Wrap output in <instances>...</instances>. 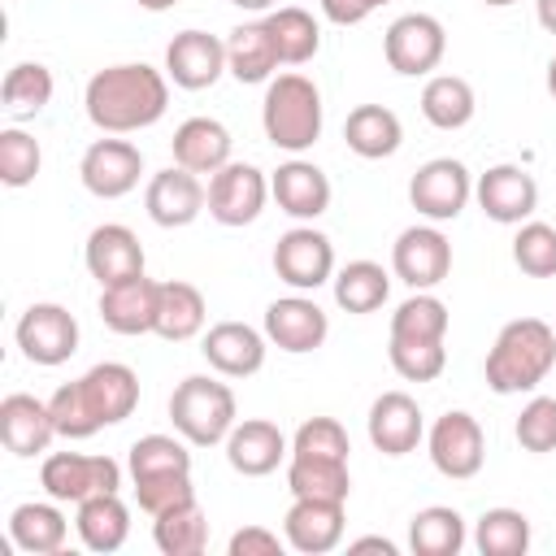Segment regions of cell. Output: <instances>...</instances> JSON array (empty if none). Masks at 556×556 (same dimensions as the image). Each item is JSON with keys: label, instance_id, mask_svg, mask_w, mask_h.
<instances>
[{"label": "cell", "instance_id": "6da1fadb", "mask_svg": "<svg viewBox=\"0 0 556 556\" xmlns=\"http://www.w3.org/2000/svg\"><path fill=\"white\" fill-rule=\"evenodd\" d=\"M83 104H87V117L96 130L130 135V130H148L165 117L169 83L161 70H152L143 61H122V65H104L87 78Z\"/></svg>", "mask_w": 556, "mask_h": 556}, {"label": "cell", "instance_id": "7a4b0ae2", "mask_svg": "<svg viewBox=\"0 0 556 556\" xmlns=\"http://www.w3.org/2000/svg\"><path fill=\"white\" fill-rule=\"evenodd\" d=\"M552 365H556V330L543 317H517L495 334L482 374L495 395H521L534 391L552 374Z\"/></svg>", "mask_w": 556, "mask_h": 556}, {"label": "cell", "instance_id": "3957f363", "mask_svg": "<svg viewBox=\"0 0 556 556\" xmlns=\"http://www.w3.org/2000/svg\"><path fill=\"white\" fill-rule=\"evenodd\" d=\"M265 139L282 152H304L321 139V91L304 74H278L261 100Z\"/></svg>", "mask_w": 556, "mask_h": 556}, {"label": "cell", "instance_id": "277c9868", "mask_svg": "<svg viewBox=\"0 0 556 556\" xmlns=\"http://www.w3.org/2000/svg\"><path fill=\"white\" fill-rule=\"evenodd\" d=\"M169 421L191 447L226 443L235 430V391L208 374H191L169 395Z\"/></svg>", "mask_w": 556, "mask_h": 556}, {"label": "cell", "instance_id": "5b68a950", "mask_svg": "<svg viewBox=\"0 0 556 556\" xmlns=\"http://www.w3.org/2000/svg\"><path fill=\"white\" fill-rule=\"evenodd\" d=\"M39 486L56 504H83L91 495L122 486V465L113 456H87V452H52L39 465Z\"/></svg>", "mask_w": 556, "mask_h": 556}, {"label": "cell", "instance_id": "8992f818", "mask_svg": "<svg viewBox=\"0 0 556 556\" xmlns=\"http://www.w3.org/2000/svg\"><path fill=\"white\" fill-rule=\"evenodd\" d=\"M382 52H387V65H391L395 74L421 78V74H430V70L443 61V52H447V30H443V22L430 17V13H404V17H395V22L387 26Z\"/></svg>", "mask_w": 556, "mask_h": 556}, {"label": "cell", "instance_id": "52a82bcc", "mask_svg": "<svg viewBox=\"0 0 556 556\" xmlns=\"http://www.w3.org/2000/svg\"><path fill=\"white\" fill-rule=\"evenodd\" d=\"M17 348L30 365H65L74 352H78V321L65 304H30L22 317H17Z\"/></svg>", "mask_w": 556, "mask_h": 556}, {"label": "cell", "instance_id": "ba28073f", "mask_svg": "<svg viewBox=\"0 0 556 556\" xmlns=\"http://www.w3.org/2000/svg\"><path fill=\"white\" fill-rule=\"evenodd\" d=\"M426 443H430V460H434V469H439L443 478H452V482L473 478V473L482 469V460H486L482 426H478V417L465 413V408L443 413V417L430 426Z\"/></svg>", "mask_w": 556, "mask_h": 556}, {"label": "cell", "instance_id": "9c48e42d", "mask_svg": "<svg viewBox=\"0 0 556 556\" xmlns=\"http://www.w3.org/2000/svg\"><path fill=\"white\" fill-rule=\"evenodd\" d=\"M469 195H473V178H469V169H465L460 161H452V156H434V161H426V165L408 178V204H413L421 217H430V222H452V217H460L465 204H469Z\"/></svg>", "mask_w": 556, "mask_h": 556}, {"label": "cell", "instance_id": "30bf717a", "mask_svg": "<svg viewBox=\"0 0 556 556\" xmlns=\"http://www.w3.org/2000/svg\"><path fill=\"white\" fill-rule=\"evenodd\" d=\"M274 274L295 291H317L334 278V243L313 226H295L274 243Z\"/></svg>", "mask_w": 556, "mask_h": 556}, {"label": "cell", "instance_id": "8fae6325", "mask_svg": "<svg viewBox=\"0 0 556 556\" xmlns=\"http://www.w3.org/2000/svg\"><path fill=\"white\" fill-rule=\"evenodd\" d=\"M143 174V152L130 139H96L83 161H78V178L96 200H122L139 187Z\"/></svg>", "mask_w": 556, "mask_h": 556}, {"label": "cell", "instance_id": "7c38bea8", "mask_svg": "<svg viewBox=\"0 0 556 556\" xmlns=\"http://www.w3.org/2000/svg\"><path fill=\"white\" fill-rule=\"evenodd\" d=\"M269 195V182L256 165L248 161H230L217 174H208V217L222 226H248L261 217Z\"/></svg>", "mask_w": 556, "mask_h": 556}, {"label": "cell", "instance_id": "4fadbf2b", "mask_svg": "<svg viewBox=\"0 0 556 556\" xmlns=\"http://www.w3.org/2000/svg\"><path fill=\"white\" fill-rule=\"evenodd\" d=\"M391 269L413 291H430L452 274V243L439 226H408L391 248Z\"/></svg>", "mask_w": 556, "mask_h": 556}, {"label": "cell", "instance_id": "5bb4252c", "mask_svg": "<svg viewBox=\"0 0 556 556\" xmlns=\"http://www.w3.org/2000/svg\"><path fill=\"white\" fill-rule=\"evenodd\" d=\"M473 195H478V208L500 226H521L539 208V182L521 165H491L473 182Z\"/></svg>", "mask_w": 556, "mask_h": 556}, {"label": "cell", "instance_id": "9a60e30c", "mask_svg": "<svg viewBox=\"0 0 556 556\" xmlns=\"http://www.w3.org/2000/svg\"><path fill=\"white\" fill-rule=\"evenodd\" d=\"M208 204V191L200 182V174L182 169V165H169L161 174L148 178V191H143V208L156 226L165 230H178V226H191Z\"/></svg>", "mask_w": 556, "mask_h": 556}, {"label": "cell", "instance_id": "2e32d148", "mask_svg": "<svg viewBox=\"0 0 556 556\" xmlns=\"http://www.w3.org/2000/svg\"><path fill=\"white\" fill-rule=\"evenodd\" d=\"M326 334H330V317L308 295H282L265 308V339L291 356L317 352L326 343Z\"/></svg>", "mask_w": 556, "mask_h": 556}, {"label": "cell", "instance_id": "e0dca14e", "mask_svg": "<svg viewBox=\"0 0 556 556\" xmlns=\"http://www.w3.org/2000/svg\"><path fill=\"white\" fill-rule=\"evenodd\" d=\"M226 70V43L208 30H178L165 48V78L182 91H204Z\"/></svg>", "mask_w": 556, "mask_h": 556}, {"label": "cell", "instance_id": "ac0fdd59", "mask_svg": "<svg viewBox=\"0 0 556 556\" xmlns=\"http://www.w3.org/2000/svg\"><path fill=\"white\" fill-rule=\"evenodd\" d=\"M83 261L91 269V278L100 287H113V282H126V278H139L143 274V243L130 226L122 222H104L87 235V248H83Z\"/></svg>", "mask_w": 556, "mask_h": 556}, {"label": "cell", "instance_id": "d6986e66", "mask_svg": "<svg viewBox=\"0 0 556 556\" xmlns=\"http://www.w3.org/2000/svg\"><path fill=\"white\" fill-rule=\"evenodd\" d=\"M343 521L348 513L339 500H295L282 517V539L304 556H326L343 543Z\"/></svg>", "mask_w": 556, "mask_h": 556}, {"label": "cell", "instance_id": "ffe728a7", "mask_svg": "<svg viewBox=\"0 0 556 556\" xmlns=\"http://www.w3.org/2000/svg\"><path fill=\"white\" fill-rule=\"evenodd\" d=\"M78 391L100 426H117L139 408V378L122 361H100L78 378Z\"/></svg>", "mask_w": 556, "mask_h": 556}, {"label": "cell", "instance_id": "44dd1931", "mask_svg": "<svg viewBox=\"0 0 556 556\" xmlns=\"http://www.w3.org/2000/svg\"><path fill=\"white\" fill-rule=\"evenodd\" d=\"M156 300H161V282H152L148 274L100 287V321L113 334H148L156 330Z\"/></svg>", "mask_w": 556, "mask_h": 556}, {"label": "cell", "instance_id": "7402d4cb", "mask_svg": "<svg viewBox=\"0 0 556 556\" xmlns=\"http://www.w3.org/2000/svg\"><path fill=\"white\" fill-rule=\"evenodd\" d=\"M56 439V421L48 400H35L26 391H13L0 400V443L13 456H39Z\"/></svg>", "mask_w": 556, "mask_h": 556}, {"label": "cell", "instance_id": "603a6c76", "mask_svg": "<svg viewBox=\"0 0 556 556\" xmlns=\"http://www.w3.org/2000/svg\"><path fill=\"white\" fill-rule=\"evenodd\" d=\"M421 434H426V426H421V408H417L413 395L382 391L369 404V443L382 456H408V452H417Z\"/></svg>", "mask_w": 556, "mask_h": 556}, {"label": "cell", "instance_id": "cb8c5ba5", "mask_svg": "<svg viewBox=\"0 0 556 556\" xmlns=\"http://www.w3.org/2000/svg\"><path fill=\"white\" fill-rule=\"evenodd\" d=\"M287 434L265 421V417H248V421H235V430L226 434V460L235 473L243 478H265L274 473L282 460H287Z\"/></svg>", "mask_w": 556, "mask_h": 556}, {"label": "cell", "instance_id": "d4e9b609", "mask_svg": "<svg viewBox=\"0 0 556 556\" xmlns=\"http://www.w3.org/2000/svg\"><path fill=\"white\" fill-rule=\"evenodd\" d=\"M200 352L222 378H252L265 365V334L248 321H217L208 326Z\"/></svg>", "mask_w": 556, "mask_h": 556}, {"label": "cell", "instance_id": "484cf974", "mask_svg": "<svg viewBox=\"0 0 556 556\" xmlns=\"http://www.w3.org/2000/svg\"><path fill=\"white\" fill-rule=\"evenodd\" d=\"M269 195L278 200V208L295 222H313L330 208V178L313 165V161H287L274 169L269 178Z\"/></svg>", "mask_w": 556, "mask_h": 556}, {"label": "cell", "instance_id": "4316f807", "mask_svg": "<svg viewBox=\"0 0 556 556\" xmlns=\"http://www.w3.org/2000/svg\"><path fill=\"white\" fill-rule=\"evenodd\" d=\"M230 130L217 117H187L169 148H174V165L191 169V174H217L222 165H230Z\"/></svg>", "mask_w": 556, "mask_h": 556}, {"label": "cell", "instance_id": "83f0119b", "mask_svg": "<svg viewBox=\"0 0 556 556\" xmlns=\"http://www.w3.org/2000/svg\"><path fill=\"white\" fill-rule=\"evenodd\" d=\"M278 65L282 61H278V48H274V35H269L265 17L261 22H243V26L230 30V39H226V70L239 83H269Z\"/></svg>", "mask_w": 556, "mask_h": 556}, {"label": "cell", "instance_id": "f1b7e54d", "mask_svg": "<svg viewBox=\"0 0 556 556\" xmlns=\"http://www.w3.org/2000/svg\"><path fill=\"white\" fill-rule=\"evenodd\" d=\"M343 139H348V148H352L356 156L382 161V156L400 152L404 126H400V117H395L387 104H356V109L348 113V122H343Z\"/></svg>", "mask_w": 556, "mask_h": 556}, {"label": "cell", "instance_id": "f546056e", "mask_svg": "<svg viewBox=\"0 0 556 556\" xmlns=\"http://www.w3.org/2000/svg\"><path fill=\"white\" fill-rule=\"evenodd\" d=\"M74 530L83 539L87 552H117L130 534V508L122 504L117 491H104V495H91L78 504V517H74Z\"/></svg>", "mask_w": 556, "mask_h": 556}, {"label": "cell", "instance_id": "4dcf8cb0", "mask_svg": "<svg viewBox=\"0 0 556 556\" xmlns=\"http://www.w3.org/2000/svg\"><path fill=\"white\" fill-rule=\"evenodd\" d=\"M65 534H70V521H65V513L56 508V500H52V504L26 500V504H17V508L9 513V539H13L22 552H30V556H52V552H61V547H65Z\"/></svg>", "mask_w": 556, "mask_h": 556}, {"label": "cell", "instance_id": "1f68e13d", "mask_svg": "<svg viewBox=\"0 0 556 556\" xmlns=\"http://www.w3.org/2000/svg\"><path fill=\"white\" fill-rule=\"evenodd\" d=\"M287 491L295 500H339V504H348V491H352L348 460H339V456H295L291 452Z\"/></svg>", "mask_w": 556, "mask_h": 556}, {"label": "cell", "instance_id": "d6a6232c", "mask_svg": "<svg viewBox=\"0 0 556 556\" xmlns=\"http://www.w3.org/2000/svg\"><path fill=\"white\" fill-rule=\"evenodd\" d=\"M204 317H208V304H204L200 287L178 282V278L161 282L156 330H152V334H161V339H169V343H187V339H195V334L204 330Z\"/></svg>", "mask_w": 556, "mask_h": 556}, {"label": "cell", "instance_id": "836d02e7", "mask_svg": "<svg viewBox=\"0 0 556 556\" xmlns=\"http://www.w3.org/2000/svg\"><path fill=\"white\" fill-rule=\"evenodd\" d=\"M473 87L460 78V74H434L426 87H421V117L434 126V130H460L473 122Z\"/></svg>", "mask_w": 556, "mask_h": 556}, {"label": "cell", "instance_id": "e575fe53", "mask_svg": "<svg viewBox=\"0 0 556 556\" xmlns=\"http://www.w3.org/2000/svg\"><path fill=\"white\" fill-rule=\"evenodd\" d=\"M265 26L274 35V48H278V61L282 65H304L317 56L321 48V26L313 22L308 9H295V4H278L265 13Z\"/></svg>", "mask_w": 556, "mask_h": 556}, {"label": "cell", "instance_id": "d590c367", "mask_svg": "<svg viewBox=\"0 0 556 556\" xmlns=\"http://www.w3.org/2000/svg\"><path fill=\"white\" fill-rule=\"evenodd\" d=\"M330 282H334V304L348 313H378L391 295V278L378 261H348Z\"/></svg>", "mask_w": 556, "mask_h": 556}, {"label": "cell", "instance_id": "8d00e7d4", "mask_svg": "<svg viewBox=\"0 0 556 556\" xmlns=\"http://www.w3.org/2000/svg\"><path fill=\"white\" fill-rule=\"evenodd\" d=\"M152 543L165 552V556H200L208 547V517L195 500L152 517Z\"/></svg>", "mask_w": 556, "mask_h": 556}, {"label": "cell", "instance_id": "74e56055", "mask_svg": "<svg viewBox=\"0 0 556 556\" xmlns=\"http://www.w3.org/2000/svg\"><path fill=\"white\" fill-rule=\"evenodd\" d=\"M413 556H456L465 547V517L447 504H430L408 521Z\"/></svg>", "mask_w": 556, "mask_h": 556}, {"label": "cell", "instance_id": "f35d334b", "mask_svg": "<svg viewBox=\"0 0 556 556\" xmlns=\"http://www.w3.org/2000/svg\"><path fill=\"white\" fill-rule=\"evenodd\" d=\"M52 100V70L39 61H17L0 83V104L9 117H35Z\"/></svg>", "mask_w": 556, "mask_h": 556}, {"label": "cell", "instance_id": "ab89813d", "mask_svg": "<svg viewBox=\"0 0 556 556\" xmlns=\"http://www.w3.org/2000/svg\"><path fill=\"white\" fill-rule=\"evenodd\" d=\"M130 482L139 478H165V473H191V452H187V439L178 434H143L130 443Z\"/></svg>", "mask_w": 556, "mask_h": 556}, {"label": "cell", "instance_id": "60d3db41", "mask_svg": "<svg viewBox=\"0 0 556 556\" xmlns=\"http://www.w3.org/2000/svg\"><path fill=\"white\" fill-rule=\"evenodd\" d=\"M473 547L482 556H526L530 547V517L517 508H486L473 526Z\"/></svg>", "mask_w": 556, "mask_h": 556}, {"label": "cell", "instance_id": "b9f144b4", "mask_svg": "<svg viewBox=\"0 0 556 556\" xmlns=\"http://www.w3.org/2000/svg\"><path fill=\"white\" fill-rule=\"evenodd\" d=\"M391 339H447V304L430 291H413L391 313Z\"/></svg>", "mask_w": 556, "mask_h": 556}, {"label": "cell", "instance_id": "7bdbcfd3", "mask_svg": "<svg viewBox=\"0 0 556 556\" xmlns=\"http://www.w3.org/2000/svg\"><path fill=\"white\" fill-rule=\"evenodd\" d=\"M387 356H391V369L404 382H434L447 365L443 339H391Z\"/></svg>", "mask_w": 556, "mask_h": 556}, {"label": "cell", "instance_id": "ee69618b", "mask_svg": "<svg viewBox=\"0 0 556 556\" xmlns=\"http://www.w3.org/2000/svg\"><path fill=\"white\" fill-rule=\"evenodd\" d=\"M513 261L530 278H552L556 274V226L521 222L517 235H513Z\"/></svg>", "mask_w": 556, "mask_h": 556}, {"label": "cell", "instance_id": "f6af8a7d", "mask_svg": "<svg viewBox=\"0 0 556 556\" xmlns=\"http://www.w3.org/2000/svg\"><path fill=\"white\" fill-rule=\"evenodd\" d=\"M39 165H43V152L35 135H26L22 126L0 130V182L4 187H30Z\"/></svg>", "mask_w": 556, "mask_h": 556}, {"label": "cell", "instance_id": "bcb514c9", "mask_svg": "<svg viewBox=\"0 0 556 556\" xmlns=\"http://www.w3.org/2000/svg\"><path fill=\"white\" fill-rule=\"evenodd\" d=\"M513 434H517V443H521L526 452H534V456L556 452V395H534V400L521 408Z\"/></svg>", "mask_w": 556, "mask_h": 556}, {"label": "cell", "instance_id": "7dc6e473", "mask_svg": "<svg viewBox=\"0 0 556 556\" xmlns=\"http://www.w3.org/2000/svg\"><path fill=\"white\" fill-rule=\"evenodd\" d=\"M48 408H52V421H56V434H61V439H91V434L100 430L96 413L87 408V400H83V391H78V378L65 382V387H56L52 400H48Z\"/></svg>", "mask_w": 556, "mask_h": 556}, {"label": "cell", "instance_id": "c3c4849f", "mask_svg": "<svg viewBox=\"0 0 556 556\" xmlns=\"http://www.w3.org/2000/svg\"><path fill=\"white\" fill-rule=\"evenodd\" d=\"M291 452L295 456H339V460H348L352 443H348V430L334 417H308L291 434Z\"/></svg>", "mask_w": 556, "mask_h": 556}, {"label": "cell", "instance_id": "681fc988", "mask_svg": "<svg viewBox=\"0 0 556 556\" xmlns=\"http://www.w3.org/2000/svg\"><path fill=\"white\" fill-rule=\"evenodd\" d=\"M135 500L148 517H161L187 500H195V486H191V473H165V478H139L135 482Z\"/></svg>", "mask_w": 556, "mask_h": 556}, {"label": "cell", "instance_id": "f907efd6", "mask_svg": "<svg viewBox=\"0 0 556 556\" xmlns=\"http://www.w3.org/2000/svg\"><path fill=\"white\" fill-rule=\"evenodd\" d=\"M282 543H287V539H278V534L265 530V526H243V530L230 534L226 552H230V556H278Z\"/></svg>", "mask_w": 556, "mask_h": 556}, {"label": "cell", "instance_id": "816d5d0a", "mask_svg": "<svg viewBox=\"0 0 556 556\" xmlns=\"http://www.w3.org/2000/svg\"><path fill=\"white\" fill-rule=\"evenodd\" d=\"M374 9H378L374 0H321V13H326L334 26H356V22H365Z\"/></svg>", "mask_w": 556, "mask_h": 556}, {"label": "cell", "instance_id": "f5cc1de1", "mask_svg": "<svg viewBox=\"0 0 556 556\" xmlns=\"http://www.w3.org/2000/svg\"><path fill=\"white\" fill-rule=\"evenodd\" d=\"M348 547H352V552H382V556H395V543H391V539H382V534H365V539H352Z\"/></svg>", "mask_w": 556, "mask_h": 556}, {"label": "cell", "instance_id": "db71d44e", "mask_svg": "<svg viewBox=\"0 0 556 556\" xmlns=\"http://www.w3.org/2000/svg\"><path fill=\"white\" fill-rule=\"evenodd\" d=\"M534 13H539V26L556 35V0H534Z\"/></svg>", "mask_w": 556, "mask_h": 556}, {"label": "cell", "instance_id": "11a10c76", "mask_svg": "<svg viewBox=\"0 0 556 556\" xmlns=\"http://www.w3.org/2000/svg\"><path fill=\"white\" fill-rule=\"evenodd\" d=\"M230 4H239V9H248V13H269V9H278V0H230Z\"/></svg>", "mask_w": 556, "mask_h": 556}, {"label": "cell", "instance_id": "9f6ffc18", "mask_svg": "<svg viewBox=\"0 0 556 556\" xmlns=\"http://www.w3.org/2000/svg\"><path fill=\"white\" fill-rule=\"evenodd\" d=\"M178 0H139V9H148V13H165V9H174Z\"/></svg>", "mask_w": 556, "mask_h": 556}, {"label": "cell", "instance_id": "6f0895ef", "mask_svg": "<svg viewBox=\"0 0 556 556\" xmlns=\"http://www.w3.org/2000/svg\"><path fill=\"white\" fill-rule=\"evenodd\" d=\"M547 91H552V100H556V56L547 61Z\"/></svg>", "mask_w": 556, "mask_h": 556}, {"label": "cell", "instance_id": "680465c9", "mask_svg": "<svg viewBox=\"0 0 556 556\" xmlns=\"http://www.w3.org/2000/svg\"><path fill=\"white\" fill-rule=\"evenodd\" d=\"M482 4H491V9H508V4H517V0H482Z\"/></svg>", "mask_w": 556, "mask_h": 556}, {"label": "cell", "instance_id": "91938a15", "mask_svg": "<svg viewBox=\"0 0 556 556\" xmlns=\"http://www.w3.org/2000/svg\"><path fill=\"white\" fill-rule=\"evenodd\" d=\"M374 4H378V9H382V4H391V0H374Z\"/></svg>", "mask_w": 556, "mask_h": 556}]
</instances>
